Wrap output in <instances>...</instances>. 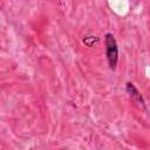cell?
I'll return each instance as SVG.
<instances>
[{"instance_id":"3957f363","label":"cell","mask_w":150,"mask_h":150,"mask_svg":"<svg viewBox=\"0 0 150 150\" xmlns=\"http://www.w3.org/2000/svg\"><path fill=\"white\" fill-rule=\"evenodd\" d=\"M83 42L87 45V46H93L94 43H97L98 42V39L96 36H87L83 39Z\"/></svg>"},{"instance_id":"6da1fadb","label":"cell","mask_w":150,"mask_h":150,"mask_svg":"<svg viewBox=\"0 0 150 150\" xmlns=\"http://www.w3.org/2000/svg\"><path fill=\"white\" fill-rule=\"evenodd\" d=\"M104 43H105V55H107L109 68L111 70H115L118 62V47L111 33H107L104 35Z\"/></svg>"},{"instance_id":"7a4b0ae2","label":"cell","mask_w":150,"mask_h":150,"mask_svg":"<svg viewBox=\"0 0 150 150\" xmlns=\"http://www.w3.org/2000/svg\"><path fill=\"white\" fill-rule=\"evenodd\" d=\"M125 91L129 94V96H130L136 103H138L139 105H142L143 108H145V101H144L142 94L138 91V89L134 86V83L127 82V84H125Z\"/></svg>"}]
</instances>
